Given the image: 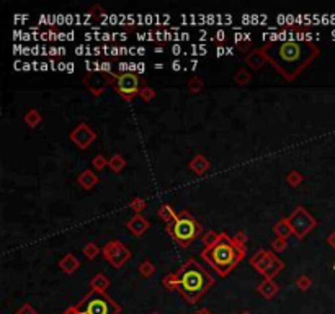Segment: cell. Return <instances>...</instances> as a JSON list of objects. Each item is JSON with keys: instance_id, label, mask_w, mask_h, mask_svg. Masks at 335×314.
Segmentation results:
<instances>
[{"instance_id": "obj_1", "label": "cell", "mask_w": 335, "mask_h": 314, "mask_svg": "<svg viewBox=\"0 0 335 314\" xmlns=\"http://www.w3.org/2000/svg\"><path fill=\"white\" fill-rule=\"evenodd\" d=\"M260 49L267 62H270L288 82H293L320 54L319 46L307 39L270 41Z\"/></svg>"}, {"instance_id": "obj_2", "label": "cell", "mask_w": 335, "mask_h": 314, "mask_svg": "<svg viewBox=\"0 0 335 314\" xmlns=\"http://www.w3.org/2000/svg\"><path fill=\"white\" fill-rule=\"evenodd\" d=\"M162 285L170 291L182 294L187 303L195 304L214 285V278L196 262V259H188L177 272L165 275Z\"/></svg>"}, {"instance_id": "obj_3", "label": "cell", "mask_w": 335, "mask_h": 314, "mask_svg": "<svg viewBox=\"0 0 335 314\" xmlns=\"http://www.w3.org/2000/svg\"><path fill=\"white\" fill-rule=\"evenodd\" d=\"M247 254V247H242L235 242L227 232H221V239L218 244L211 247H205L201 251V259L208 262L209 267L219 275V277H227Z\"/></svg>"}, {"instance_id": "obj_4", "label": "cell", "mask_w": 335, "mask_h": 314, "mask_svg": "<svg viewBox=\"0 0 335 314\" xmlns=\"http://www.w3.org/2000/svg\"><path fill=\"white\" fill-rule=\"evenodd\" d=\"M165 232L172 238L177 244L183 249H188L196 241L198 236H203V226L198 222L187 209L177 213L175 219L165 224Z\"/></svg>"}, {"instance_id": "obj_5", "label": "cell", "mask_w": 335, "mask_h": 314, "mask_svg": "<svg viewBox=\"0 0 335 314\" xmlns=\"http://www.w3.org/2000/svg\"><path fill=\"white\" fill-rule=\"evenodd\" d=\"M121 306L105 291L92 290L64 314H120Z\"/></svg>"}, {"instance_id": "obj_6", "label": "cell", "mask_w": 335, "mask_h": 314, "mask_svg": "<svg viewBox=\"0 0 335 314\" xmlns=\"http://www.w3.org/2000/svg\"><path fill=\"white\" fill-rule=\"evenodd\" d=\"M250 265L259 273L264 275L265 278L273 280L285 268V262L281 260L273 251L259 249V251L250 257Z\"/></svg>"}, {"instance_id": "obj_7", "label": "cell", "mask_w": 335, "mask_h": 314, "mask_svg": "<svg viewBox=\"0 0 335 314\" xmlns=\"http://www.w3.org/2000/svg\"><path fill=\"white\" fill-rule=\"evenodd\" d=\"M144 85H146V82H144L139 75L128 70V72H121V74L116 75L113 87H115L116 94L120 95L124 102H131L133 98L139 97V92Z\"/></svg>"}, {"instance_id": "obj_8", "label": "cell", "mask_w": 335, "mask_h": 314, "mask_svg": "<svg viewBox=\"0 0 335 314\" xmlns=\"http://www.w3.org/2000/svg\"><path fill=\"white\" fill-rule=\"evenodd\" d=\"M288 221H290L291 224L293 236H296L299 241H303L306 236L317 226V219L314 218L304 206H298L294 209V211L288 216Z\"/></svg>"}, {"instance_id": "obj_9", "label": "cell", "mask_w": 335, "mask_h": 314, "mask_svg": "<svg viewBox=\"0 0 335 314\" xmlns=\"http://www.w3.org/2000/svg\"><path fill=\"white\" fill-rule=\"evenodd\" d=\"M102 255L113 268H123L126 265V262L131 259L133 252H131V249L126 244H123L121 241L113 239L105 244V247L102 249Z\"/></svg>"}, {"instance_id": "obj_10", "label": "cell", "mask_w": 335, "mask_h": 314, "mask_svg": "<svg viewBox=\"0 0 335 314\" xmlns=\"http://www.w3.org/2000/svg\"><path fill=\"white\" fill-rule=\"evenodd\" d=\"M118 74H111V72H105V70H98V72H92V74L83 75L82 82L83 85L90 90L92 95H102V92L105 89L110 87V85H115Z\"/></svg>"}, {"instance_id": "obj_11", "label": "cell", "mask_w": 335, "mask_h": 314, "mask_svg": "<svg viewBox=\"0 0 335 314\" xmlns=\"http://www.w3.org/2000/svg\"><path fill=\"white\" fill-rule=\"evenodd\" d=\"M69 139L80 150H85L87 147H90V144H94L97 141V131L92 129L87 123H80L78 126H75L70 131Z\"/></svg>"}, {"instance_id": "obj_12", "label": "cell", "mask_w": 335, "mask_h": 314, "mask_svg": "<svg viewBox=\"0 0 335 314\" xmlns=\"http://www.w3.org/2000/svg\"><path fill=\"white\" fill-rule=\"evenodd\" d=\"M126 227H128V231L134 236V238H141V236L150 227V222L144 218L142 214H134L133 218L126 222Z\"/></svg>"}, {"instance_id": "obj_13", "label": "cell", "mask_w": 335, "mask_h": 314, "mask_svg": "<svg viewBox=\"0 0 335 314\" xmlns=\"http://www.w3.org/2000/svg\"><path fill=\"white\" fill-rule=\"evenodd\" d=\"M188 169L192 170L195 175L203 177L209 169H211V162H209L203 154H196L192 157V161L188 162Z\"/></svg>"}, {"instance_id": "obj_14", "label": "cell", "mask_w": 335, "mask_h": 314, "mask_svg": "<svg viewBox=\"0 0 335 314\" xmlns=\"http://www.w3.org/2000/svg\"><path fill=\"white\" fill-rule=\"evenodd\" d=\"M245 64L250 67L252 70H260L267 62V57L264 56L262 49H252L248 54H245Z\"/></svg>"}, {"instance_id": "obj_15", "label": "cell", "mask_w": 335, "mask_h": 314, "mask_svg": "<svg viewBox=\"0 0 335 314\" xmlns=\"http://www.w3.org/2000/svg\"><path fill=\"white\" fill-rule=\"evenodd\" d=\"M100 182V179H98V175L94 172V170H90V169H87V170H83V172L77 177V183L80 185L83 190H92L94 187H97V183Z\"/></svg>"}, {"instance_id": "obj_16", "label": "cell", "mask_w": 335, "mask_h": 314, "mask_svg": "<svg viewBox=\"0 0 335 314\" xmlns=\"http://www.w3.org/2000/svg\"><path fill=\"white\" fill-rule=\"evenodd\" d=\"M78 267H80V262H78V259L74 254H65L64 257L59 260V268L67 275H72Z\"/></svg>"}, {"instance_id": "obj_17", "label": "cell", "mask_w": 335, "mask_h": 314, "mask_svg": "<svg viewBox=\"0 0 335 314\" xmlns=\"http://www.w3.org/2000/svg\"><path fill=\"white\" fill-rule=\"evenodd\" d=\"M273 232L277 238L290 239V236H293V229H291V224H290V221H288V218H281V219H278V222H275Z\"/></svg>"}, {"instance_id": "obj_18", "label": "cell", "mask_w": 335, "mask_h": 314, "mask_svg": "<svg viewBox=\"0 0 335 314\" xmlns=\"http://www.w3.org/2000/svg\"><path fill=\"white\" fill-rule=\"evenodd\" d=\"M278 290H280L278 285L275 283V280H270V278H265L259 285V293H262L267 298H270V296H273V294H277Z\"/></svg>"}, {"instance_id": "obj_19", "label": "cell", "mask_w": 335, "mask_h": 314, "mask_svg": "<svg viewBox=\"0 0 335 314\" xmlns=\"http://www.w3.org/2000/svg\"><path fill=\"white\" fill-rule=\"evenodd\" d=\"M157 216H159V219H162L165 224H169L170 221L175 219L177 216V211L172 208V205H169V203H163V205L159 206V209H157Z\"/></svg>"}, {"instance_id": "obj_20", "label": "cell", "mask_w": 335, "mask_h": 314, "mask_svg": "<svg viewBox=\"0 0 335 314\" xmlns=\"http://www.w3.org/2000/svg\"><path fill=\"white\" fill-rule=\"evenodd\" d=\"M124 167H126V159H124L121 154H115L108 159V169L111 170V172L120 174Z\"/></svg>"}, {"instance_id": "obj_21", "label": "cell", "mask_w": 335, "mask_h": 314, "mask_svg": "<svg viewBox=\"0 0 335 314\" xmlns=\"http://www.w3.org/2000/svg\"><path fill=\"white\" fill-rule=\"evenodd\" d=\"M90 286L92 290H97V291H107V288H110V280L105 277L103 273H97L94 278L90 281Z\"/></svg>"}, {"instance_id": "obj_22", "label": "cell", "mask_w": 335, "mask_h": 314, "mask_svg": "<svg viewBox=\"0 0 335 314\" xmlns=\"http://www.w3.org/2000/svg\"><path fill=\"white\" fill-rule=\"evenodd\" d=\"M25 123H26V126H30V128H36L38 124H41V121H43V116H41V113H39L38 110H35V108H31V110H28L25 113Z\"/></svg>"}, {"instance_id": "obj_23", "label": "cell", "mask_w": 335, "mask_h": 314, "mask_svg": "<svg viewBox=\"0 0 335 314\" xmlns=\"http://www.w3.org/2000/svg\"><path fill=\"white\" fill-rule=\"evenodd\" d=\"M232 78H234L235 84L240 85V87H245V85H248L252 82V74L248 72V69L242 67V69H239L237 72H235V74L232 75Z\"/></svg>"}, {"instance_id": "obj_24", "label": "cell", "mask_w": 335, "mask_h": 314, "mask_svg": "<svg viewBox=\"0 0 335 314\" xmlns=\"http://www.w3.org/2000/svg\"><path fill=\"white\" fill-rule=\"evenodd\" d=\"M285 180H286V183L291 188H296V187H299L301 183L304 182V177H303V174H301V172H298V170H290V172L285 175Z\"/></svg>"}, {"instance_id": "obj_25", "label": "cell", "mask_w": 335, "mask_h": 314, "mask_svg": "<svg viewBox=\"0 0 335 314\" xmlns=\"http://www.w3.org/2000/svg\"><path fill=\"white\" fill-rule=\"evenodd\" d=\"M219 239H221V232H216L213 229H209V231H206L201 236V241L203 244H205V247H211L214 244H218Z\"/></svg>"}, {"instance_id": "obj_26", "label": "cell", "mask_w": 335, "mask_h": 314, "mask_svg": "<svg viewBox=\"0 0 335 314\" xmlns=\"http://www.w3.org/2000/svg\"><path fill=\"white\" fill-rule=\"evenodd\" d=\"M82 252H83V255H85V257H87L89 260H92V259H95L98 254H102V249L98 247L95 242H87V244L83 246Z\"/></svg>"}, {"instance_id": "obj_27", "label": "cell", "mask_w": 335, "mask_h": 314, "mask_svg": "<svg viewBox=\"0 0 335 314\" xmlns=\"http://www.w3.org/2000/svg\"><path fill=\"white\" fill-rule=\"evenodd\" d=\"M203 87H205V82H203L201 77H192L187 84V89L188 92H192V94H200Z\"/></svg>"}, {"instance_id": "obj_28", "label": "cell", "mask_w": 335, "mask_h": 314, "mask_svg": "<svg viewBox=\"0 0 335 314\" xmlns=\"http://www.w3.org/2000/svg\"><path fill=\"white\" fill-rule=\"evenodd\" d=\"M139 273H141V277H144V278H150L154 275V272H155V267H154V264L150 260H144L142 264L139 265Z\"/></svg>"}, {"instance_id": "obj_29", "label": "cell", "mask_w": 335, "mask_h": 314, "mask_svg": "<svg viewBox=\"0 0 335 314\" xmlns=\"http://www.w3.org/2000/svg\"><path fill=\"white\" fill-rule=\"evenodd\" d=\"M129 208L133 209V211H134L136 214H141V213L144 211V209L147 208V201L144 200V198H141V196H136V198L131 200Z\"/></svg>"}, {"instance_id": "obj_30", "label": "cell", "mask_w": 335, "mask_h": 314, "mask_svg": "<svg viewBox=\"0 0 335 314\" xmlns=\"http://www.w3.org/2000/svg\"><path fill=\"white\" fill-rule=\"evenodd\" d=\"M139 98L146 103L152 102L155 98V90L152 87H149V85H144V87L141 89V92H139Z\"/></svg>"}, {"instance_id": "obj_31", "label": "cell", "mask_w": 335, "mask_h": 314, "mask_svg": "<svg viewBox=\"0 0 335 314\" xmlns=\"http://www.w3.org/2000/svg\"><path fill=\"white\" fill-rule=\"evenodd\" d=\"M92 167L94 170H105V167H108V159L103 154H97L92 159Z\"/></svg>"}, {"instance_id": "obj_32", "label": "cell", "mask_w": 335, "mask_h": 314, "mask_svg": "<svg viewBox=\"0 0 335 314\" xmlns=\"http://www.w3.org/2000/svg\"><path fill=\"white\" fill-rule=\"evenodd\" d=\"M286 247H288V239L275 238V241L272 242V251H273L275 254H280V252H283Z\"/></svg>"}, {"instance_id": "obj_33", "label": "cell", "mask_w": 335, "mask_h": 314, "mask_svg": "<svg viewBox=\"0 0 335 314\" xmlns=\"http://www.w3.org/2000/svg\"><path fill=\"white\" fill-rule=\"evenodd\" d=\"M296 285H298V288L299 290H303V291H306L307 288L311 286V278L307 277V275H301V277L296 280Z\"/></svg>"}, {"instance_id": "obj_34", "label": "cell", "mask_w": 335, "mask_h": 314, "mask_svg": "<svg viewBox=\"0 0 335 314\" xmlns=\"http://www.w3.org/2000/svg\"><path fill=\"white\" fill-rule=\"evenodd\" d=\"M232 239L237 242L239 246L247 247V236H245L244 231H237V232H235V236H232Z\"/></svg>"}, {"instance_id": "obj_35", "label": "cell", "mask_w": 335, "mask_h": 314, "mask_svg": "<svg viewBox=\"0 0 335 314\" xmlns=\"http://www.w3.org/2000/svg\"><path fill=\"white\" fill-rule=\"evenodd\" d=\"M250 46H252V43H250V41H248V39H247L245 43H239V44H237V48H239V49H240L242 52H247V54H248V52L252 51V49H250Z\"/></svg>"}, {"instance_id": "obj_36", "label": "cell", "mask_w": 335, "mask_h": 314, "mask_svg": "<svg viewBox=\"0 0 335 314\" xmlns=\"http://www.w3.org/2000/svg\"><path fill=\"white\" fill-rule=\"evenodd\" d=\"M17 314H36L35 312V309H33L31 306H28V304H25L22 309H18V312Z\"/></svg>"}, {"instance_id": "obj_37", "label": "cell", "mask_w": 335, "mask_h": 314, "mask_svg": "<svg viewBox=\"0 0 335 314\" xmlns=\"http://www.w3.org/2000/svg\"><path fill=\"white\" fill-rule=\"evenodd\" d=\"M327 242H329V244L335 249V231L329 236V238H327ZM333 270H335V264H333Z\"/></svg>"}, {"instance_id": "obj_38", "label": "cell", "mask_w": 335, "mask_h": 314, "mask_svg": "<svg viewBox=\"0 0 335 314\" xmlns=\"http://www.w3.org/2000/svg\"><path fill=\"white\" fill-rule=\"evenodd\" d=\"M196 314H211V312H209L208 309H201V311H198Z\"/></svg>"}, {"instance_id": "obj_39", "label": "cell", "mask_w": 335, "mask_h": 314, "mask_svg": "<svg viewBox=\"0 0 335 314\" xmlns=\"http://www.w3.org/2000/svg\"><path fill=\"white\" fill-rule=\"evenodd\" d=\"M244 314H248V312H244Z\"/></svg>"}, {"instance_id": "obj_40", "label": "cell", "mask_w": 335, "mask_h": 314, "mask_svg": "<svg viewBox=\"0 0 335 314\" xmlns=\"http://www.w3.org/2000/svg\"><path fill=\"white\" fill-rule=\"evenodd\" d=\"M154 314H157V312H154Z\"/></svg>"}]
</instances>
